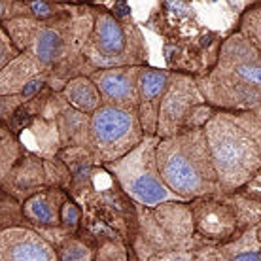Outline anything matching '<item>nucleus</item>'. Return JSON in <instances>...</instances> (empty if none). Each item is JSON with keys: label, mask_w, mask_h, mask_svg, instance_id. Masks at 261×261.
<instances>
[{"label": "nucleus", "mask_w": 261, "mask_h": 261, "mask_svg": "<svg viewBox=\"0 0 261 261\" xmlns=\"http://www.w3.org/2000/svg\"><path fill=\"white\" fill-rule=\"evenodd\" d=\"M212 165L224 193L239 191L261 172V116L216 110L206 121Z\"/></svg>", "instance_id": "nucleus-1"}, {"label": "nucleus", "mask_w": 261, "mask_h": 261, "mask_svg": "<svg viewBox=\"0 0 261 261\" xmlns=\"http://www.w3.org/2000/svg\"><path fill=\"white\" fill-rule=\"evenodd\" d=\"M157 167L172 193L184 201L224 193L202 129H189L157 142Z\"/></svg>", "instance_id": "nucleus-2"}, {"label": "nucleus", "mask_w": 261, "mask_h": 261, "mask_svg": "<svg viewBox=\"0 0 261 261\" xmlns=\"http://www.w3.org/2000/svg\"><path fill=\"white\" fill-rule=\"evenodd\" d=\"M83 57L93 70L116 67H144L148 47L131 17L118 19L108 10L95 8L93 29L83 45Z\"/></svg>", "instance_id": "nucleus-3"}, {"label": "nucleus", "mask_w": 261, "mask_h": 261, "mask_svg": "<svg viewBox=\"0 0 261 261\" xmlns=\"http://www.w3.org/2000/svg\"><path fill=\"white\" fill-rule=\"evenodd\" d=\"M157 134H146L144 140L134 146L129 153L106 165L108 172L116 176L121 189L133 199L138 206H159L163 202H180L176 193H172L161 178L157 167Z\"/></svg>", "instance_id": "nucleus-4"}, {"label": "nucleus", "mask_w": 261, "mask_h": 261, "mask_svg": "<svg viewBox=\"0 0 261 261\" xmlns=\"http://www.w3.org/2000/svg\"><path fill=\"white\" fill-rule=\"evenodd\" d=\"M187 201L163 202L159 208L148 210L140 220V235L134 250L140 259L151 255L174 252V250H193L199 242L195 235L193 216Z\"/></svg>", "instance_id": "nucleus-5"}, {"label": "nucleus", "mask_w": 261, "mask_h": 261, "mask_svg": "<svg viewBox=\"0 0 261 261\" xmlns=\"http://www.w3.org/2000/svg\"><path fill=\"white\" fill-rule=\"evenodd\" d=\"M214 112L216 108L210 106L202 97L197 78L172 70L171 82L159 106L155 134L159 138H167L182 131L202 129Z\"/></svg>", "instance_id": "nucleus-6"}, {"label": "nucleus", "mask_w": 261, "mask_h": 261, "mask_svg": "<svg viewBox=\"0 0 261 261\" xmlns=\"http://www.w3.org/2000/svg\"><path fill=\"white\" fill-rule=\"evenodd\" d=\"M144 136L138 110L102 102L89 116V146L100 163L110 165L121 159Z\"/></svg>", "instance_id": "nucleus-7"}, {"label": "nucleus", "mask_w": 261, "mask_h": 261, "mask_svg": "<svg viewBox=\"0 0 261 261\" xmlns=\"http://www.w3.org/2000/svg\"><path fill=\"white\" fill-rule=\"evenodd\" d=\"M195 235L206 242H225L237 233V216L224 193L189 201Z\"/></svg>", "instance_id": "nucleus-8"}, {"label": "nucleus", "mask_w": 261, "mask_h": 261, "mask_svg": "<svg viewBox=\"0 0 261 261\" xmlns=\"http://www.w3.org/2000/svg\"><path fill=\"white\" fill-rule=\"evenodd\" d=\"M138 70L140 67H116L93 70L89 78L106 105L138 110Z\"/></svg>", "instance_id": "nucleus-9"}, {"label": "nucleus", "mask_w": 261, "mask_h": 261, "mask_svg": "<svg viewBox=\"0 0 261 261\" xmlns=\"http://www.w3.org/2000/svg\"><path fill=\"white\" fill-rule=\"evenodd\" d=\"M216 65L261 89V53L237 30L222 40Z\"/></svg>", "instance_id": "nucleus-10"}, {"label": "nucleus", "mask_w": 261, "mask_h": 261, "mask_svg": "<svg viewBox=\"0 0 261 261\" xmlns=\"http://www.w3.org/2000/svg\"><path fill=\"white\" fill-rule=\"evenodd\" d=\"M172 70L140 67L138 70V118L146 134L157 133L159 106L171 82Z\"/></svg>", "instance_id": "nucleus-11"}, {"label": "nucleus", "mask_w": 261, "mask_h": 261, "mask_svg": "<svg viewBox=\"0 0 261 261\" xmlns=\"http://www.w3.org/2000/svg\"><path fill=\"white\" fill-rule=\"evenodd\" d=\"M193 261H261L257 227L235 235L225 242H206L199 237L193 248Z\"/></svg>", "instance_id": "nucleus-12"}, {"label": "nucleus", "mask_w": 261, "mask_h": 261, "mask_svg": "<svg viewBox=\"0 0 261 261\" xmlns=\"http://www.w3.org/2000/svg\"><path fill=\"white\" fill-rule=\"evenodd\" d=\"M0 261H57L44 239L25 229L0 233Z\"/></svg>", "instance_id": "nucleus-13"}, {"label": "nucleus", "mask_w": 261, "mask_h": 261, "mask_svg": "<svg viewBox=\"0 0 261 261\" xmlns=\"http://www.w3.org/2000/svg\"><path fill=\"white\" fill-rule=\"evenodd\" d=\"M61 95L72 108H76V110H80L83 114H89V116L102 105V97H100L97 85L93 83L89 76L70 78L63 85Z\"/></svg>", "instance_id": "nucleus-14"}, {"label": "nucleus", "mask_w": 261, "mask_h": 261, "mask_svg": "<svg viewBox=\"0 0 261 261\" xmlns=\"http://www.w3.org/2000/svg\"><path fill=\"white\" fill-rule=\"evenodd\" d=\"M227 202L235 210L237 216V233H244L248 229H255L261 224V199H255L252 195H246L244 191H233L224 193Z\"/></svg>", "instance_id": "nucleus-15"}, {"label": "nucleus", "mask_w": 261, "mask_h": 261, "mask_svg": "<svg viewBox=\"0 0 261 261\" xmlns=\"http://www.w3.org/2000/svg\"><path fill=\"white\" fill-rule=\"evenodd\" d=\"M57 197L59 195L55 191L32 195L25 202V216L42 225H57L61 222V208H63Z\"/></svg>", "instance_id": "nucleus-16"}, {"label": "nucleus", "mask_w": 261, "mask_h": 261, "mask_svg": "<svg viewBox=\"0 0 261 261\" xmlns=\"http://www.w3.org/2000/svg\"><path fill=\"white\" fill-rule=\"evenodd\" d=\"M235 30L240 32L261 53V2L254 4V6L244 8L240 12Z\"/></svg>", "instance_id": "nucleus-17"}, {"label": "nucleus", "mask_w": 261, "mask_h": 261, "mask_svg": "<svg viewBox=\"0 0 261 261\" xmlns=\"http://www.w3.org/2000/svg\"><path fill=\"white\" fill-rule=\"evenodd\" d=\"M61 261H91L93 259V252L87 244H83L80 240H68L63 244L59 250Z\"/></svg>", "instance_id": "nucleus-18"}, {"label": "nucleus", "mask_w": 261, "mask_h": 261, "mask_svg": "<svg viewBox=\"0 0 261 261\" xmlns=\"http://www.w3.org/2000/svg\"><path fill=\"white\" fill-rule=\"evenodd\" d=\"M30 15L29 4L25 0H0V21H10L14 17Z\"/></svg>", "instance_id": "nucleus-19"}, {"label": "nucleus", "mask_w": 261, "mask_h": 261, "mask_svg": "<svg viewBox=\"0 0 261 261\" xmlns=\"http://www.w3.org/2000/svg\"><path fill=\"white\" fill-rule=\"evenodd\" d=\"M32 121V114L25 108V105H21L10 116V131H14L15 134L25 131V127H29V123Z\"/></svg>", "instance_id": "nucleus-20"}, {"label": "nucleus", "mask_w": 261, "mask_h": 261, "mask_svg": "<svg viewBox=\"0 0 261 261\" xmlns=\"http://www.w3.org/2000/svg\"><path fill=\"white\" fill-rule=\"evenodd\" d=\"M61 222L65 224V227L74 231L78 224H80V208L76 206L74 202H63V208H61Z\"/></svg>", "instance_id": "nucleus-21"}, {"label": "nucleus", "mask_w": 261, "mask_h": 261, "mask_svg": "<svg viewBox=\"0 0 261 261\" xmlns=\"http://www.w3.org/2000/svg\"><path fill=\"white\" fill-rule=\"evenodd\" d=\"M19 55V49L14 45V42L10 40L6 32L0 36V70L6 67L10 61H14Z\"/></svg>", "instance_id": "nucleus-22"}, {"label": "nucleus", "mask_w": 261, "mask_h": 261, "mask_svg": "<svg viewBox=\"0 0 261 261\" xmlns=\"http://www.w3.org/2000/svg\"><path fill=\"white\" fill-rule=\"evenodd\" d=\"M97 261H127V257L121 244L108 242L106 246H102V250H98Z\"/></svg>", "instance_id": "nucleus-23"}, {"label": "nucleus", "mask_w": 261, "mask_h": 261, "mask_svg": "<svg viewBox=\"0 0 261 261\" xmlns=\"http://www.w3.org/2000/svg\"><path fill=\"white\" fill-rule=\"evenodd\" d=\"M240 191H244L246 195H252L255 199H261V172H257L254 178L250 180Z\"/></svg>", "instance_id": "nucleus-24"}, {"label": "nucleus", "mask_w": 261, "mask_h": 261, "mask_svg": "<svg viewBox=\"0 0 261 261\" xmlns=\"http://www.w3.org/2000/svg\"><path fill=\"white\" fill-rule=\"evenodd\" d=\"M112 14L118 17V19H125V17H131V8H129L127 0H116V4L112 8Z\"/></svg>", "instance_id": "nucleus-25"}, {"label": "nucleus", "mask_w": 261, "mask_h": 261, "mask_svg": "<svg viewBox=\"0 0 261 261\" xmlns=\"http://www.w3.org/2000/svg\"><path fill=\"white\" fill-rule=\"evenodd\" d=\"M59 4H78V2H85V0H55Z\"/></svg>", "instance_id": "nucleus-26"}, {"label": "nucleus", "mask_w": 261, "mask_h": 261, "mask_svg": "<svg viewBox=\"0 0 261 261\" xmlns=\"http://www.w3.org/2000/svg\"><path fill=\"white\" fill-rule=\"evenodd\" d=\"M257 240H259V242H261V224L257 225Z\"/></svg>", "instance_id": "nucleus-27"}, {"label": "nucleus", "mask_w": 261, "mask_h": 261, "mask_svg": "<svg viewBox=\"0 0 261 261\" xmlns=\"http://www.w3.org/2000/svg\"><path fill=\"white\" fill-rule=\"evenodd\" d=\"M254 112H257V114H259V116H261V106H259V108H255Z\"/></svg>", "instance_id": "nucleus-28"}, {"label": "nucleus", "mask_w": 261, "mask_h": 261, "mask_svg": "<svg viewBox=\"0 0 261 261\" xmlns=\"http://www.w3.org/2000/svg\"><path fill=\"white\" fill-rule=\"evenodd\" d=\"M25 2H27V0H25Z\"/></svg>", "instance_id": "nucleus-29"}]
</instances>
